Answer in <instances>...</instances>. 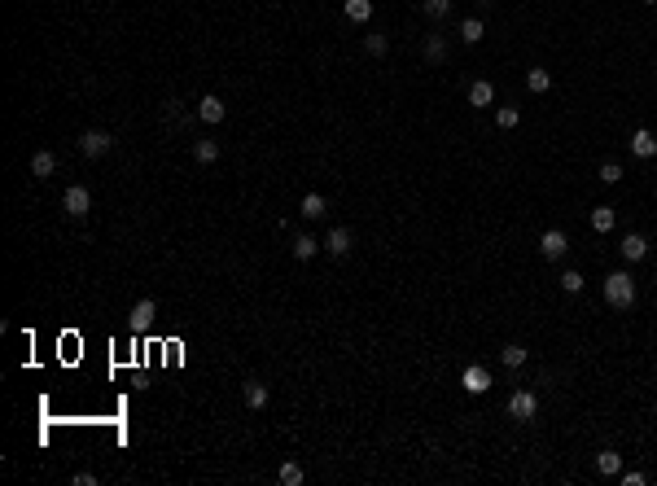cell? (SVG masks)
<instances>
[{
  "label": "cell",
  "mask_w": 657,
  "mask_h": 486,
  "mask_svg": "<svg viewBox=\"0 0 657 486\" xmlns=\"http://www.w3.org/2000/svg\"><path fill=\"white\" fill-rule=\"evenodd\" d=\"M605 302L627 311V307L636 302V276H631V272H609L605 276Z\"/></svg>",
  "instance_id": "obj_1"
},
{
  "label": "cell",
  "mask_w": 657,
  "mask_h": 486,
  "mask_svg": "<svg viewBox=\"0 0 657 486\" xmlns=\"http://www.w3.org/2000/svg\"><path fill=\"white\" fill-rule=\"evenodd\" d=\"M535 412H539V399H535L530 390H513L508 395V417L513 421H535Z\"/></svg>",
  "instance_id": "obj_2"
},
{
  "label": "cell",
  "mask_w": 657,
  "mask_h": 486,
  "mask_svg": "<svg viewBox=\"0 0 657 486\" xmlns=\"http://www.w3.org/2000/svg\"><path fill=\"white\" fill-rule=\"evenodd\" d=\"M62 206H66V215H70V219H83V215L92 210V193H88L83 184H70V188H66V197H62Z\"/></svg>",
  "instance_id": "obj_3"
},
{
  "label": "cell",
  "mask_w": 657,
  "mask_h": 486,
  "mask_svg": "<svg viewBox=\"0 0 657 486\" xmlns=\"http://www.w3.org/2000/svg\"><path fill=\"white\" fill-rule=\"evenodd\" d=\"M153 320H158V302H153V298H140L136 307H131V333H149Z\"/></svg>",
  "instance_id": "obj_4"
},
{
  "label": "cell",
  "mask_w": 657,
  "mask_h": 486,
  "mask_svg": "<svg viewBox=\"0 0 657 486\" xmlns=\"http://www.w3.org/2000/svg\"><path fill=\"white\" fill-rule=\"evenodd\" d=\"M566 250H570V241H566V232H561V228H548L539 236V254L552 258V263H557V258H566Z\"/></svg>",
  "instance_id": "obj_5"
},
{
  "label": "cell",
  "mask_w": 657,
  "mask_h": 486,
  "mask_svg": "<svg viewBox=\"0 0 657 486\" xmlns=\"http://www.w3.org/2000/svg\"><path fill=\"white\" fill-rule=\"evenodd\" d=\"M460 386L469 390V395H486V390H491V373H486L482 364H469V368L460 373Z\"/></svg>",
  "instance_id": "obj_6"
},
{
  "label": "cell",
  "mask_w": 657,
  "mask_h": 486,
  "mask_svg": "<svg viewBox=\"0 0 657 486\" xmlns=\"http://www.w3.org/2000/svg\"><path fill=\"white\" fill-rule=\"evenodd\" d=\"M110 145H114V140L105 132H83L79 136V153H83V158H101V153H110Z\"/></svg>",
  "instance_id": "obj_7"
},
{
  "label": "cell",
  "mask_w": 657,
  "mask_h": 486,
  "mask_svg": "<svg viewBox=\"0 0 657 486\" xmlns=\"http://www.w3.org/2000/svg\"><path fill=\"white\" fill-rule=\"evenodd\" d=\"M224 114H228V105L215 97V92H206V97L197 101V118H202V123H224Z\"/></svg>",
  "instance_id": "obj_8"
},
{
  "label": "cell",
  "mask_w": 657,
  "mask_h": 486,
  "mask_svg": "<svg viewBox=\"0 0 657 486\" xmlns=\"http://www.w3.org/2000/svg\"><path fill=\"white\" fill-rule=\"evenodd\" d=\"M618 250H623V258H627V263H640V258L649 254V241H644L640 232H627V236H623V245H618Z\"/></svg>",
  "instance_id": "obj_9"
},
{
  "label": "cell",
  "mask_w": 657,
  "mask_h": 486,
  "mask_svg": "<svg viewBox=\"0 0 657 486\" xmlns=\"http://www.w3.org/2000/svg\"><path fill=\"white\" fill-rule=\"evenodd\" d=\"M325 250H329L333 258H346V254H351V232H346V228H333V232L325 236Z\"/></svg>",
  "instance_id": "obj_10"
},
{
  "label": "cell",
  "mask_w": 657,
  "mask_h": 486,
  "mask_svg": "<svg viewBox=\"0 0 657 486\" xmlns=\"http://www.w3.org/2000/svg\"><path fill=\"white\" fill-rule=\"evenodd\" d=\"M631 153H636V158H653L657 153V136L649 132V127H640V132L631 136Z\"/></svg>",
  "instance_id": "obj_11"
},
{
  "label": "cell",
  "mask_w": 657,
  "mask_h": 486,
  "mask_svg": "<svg viewBox=\"0 0 657 486\" xmlns=\"http://www.w3.org/2000/svg\"><path fill=\"white\" fill-rule=\"evenodd\" d=\"M53 171H57V153L40 149V153H35V158H31V175H35V180H49Z\"/></svg>",
  "instance_id": "obj_12"
},
{
  "label": "cell",
  "mask_w": 657,
  "mask_h": 486,
  "mask_svg": "<svg viewBox=\"0 0 657 486\" xmlns=\"http://www.w3.org/2000/svg\"><path fill=\"white\" fill-rule=\"evenodd\" d=\"M246 403H250L255 412H263V408L272 403V390L263 386V382H246Z\"/></svg>",
  "instance_id": "obj_13"
},
{
  "label": "cell",
  "mask_w": 657,
  "mask_h": 486,
  "mask_svg": "<svg viewBox=\"0 0 657 486\" xmlns=\"http://www.w3.org/2000/svg\"><path fill=\"white\" fill-rule=\"evenodd\" d=\"M596 469H601L605 478H618V473H623V456L605 447V452H596Z\"/></svg>",
  "instance_id": "obj_14"
},
{
  "label": "cell",
  "mask_w": 657,
  "mask_h": 486,
  "mask_svg": "<svg viewBox=\"0 0 657 486\" xmlns=\"http://www.w3.org/2000/svg\"><path fill=\"white\" fill-rule=\"evenodd\" d=\"M342 14L351 22H368L373 18V0H342Z\"/></svg>",
  "instance_id": "obj_15"
},
{
  "label": "cell",
  "mask_w": 657,
  "mask_h": 486,
  "mask_svg": "<svg viewBox=\"0 0 657 486\" xmlns=\"http://www.w3.org/2000/svg\"><path fill=\"white\" fill-rule=\"evenodd\" d=\"M495 101V88L486 84V79H473L469 84V105H491Z\"/></svg>",
  "instance_id": "obj_16"
},
{
  "label": "cell",
  "mask_w": 657,
  "mask_h": 486,
  "mask_svg": "<svg viewBox=\"0 0 657 486\" xmlns=\"http://www.w3.org/2000/svg\"><path fill=\"white\" fill-rule=\"evenodd\" d=\"M277 478H281V486H303V482H307V473H303V465H294V460H285Z\"/></svg>",
  "instance_id": "obj_17"
},
{
  "label": "cell",
  "mask_w": 657,
  "mask_h": 486,
  "mask_svg": "<svg viewBox=\"0 0 657 486\" xmlns=\"http://www.w3.org/2000/svg\"><path fill=\"white\" fill-rule=\"evenodd\" d=\"M193 158L206 167V162H215L219 158V140H193Z\"/></svg>",
  "instance_id": "obj_18"
},
{
  "label": "cell",
  "mask_w": 657,
  "mask_h": 486,
  "mask_svg": "<svg viewBox=\"0 0 657 486\" xmlns=\"http://www.w3.org/2000/svg\"><path fill=\"white\" fill-rule=\"evenodd\" d=\"M526 88H530V92H548V88H552V75H548L543 66H530V75H526Z\"/></svg>",
  "instance_id": "obj_19"
},
{
  "label": "cell",
  "mask_w": 657,
  "mask_h": 486,
  "mask_svg": "<svg viewBox=\"0 0 657 486\" xmlns=\"http://www.w3.org/2000/svg\"><path fill=\"white\" fill-rule=\"evenodd\" d=\"M482 35H486V31H482V18H464V22H460V40H464V44H477Z\"/></svg>",
  "instance_id": "obj_20"
},
{
  "label": "cell",
  "mask_w": 657,
  "mask_h": 486,
  "mask_svg": "<svg viewBox=\"0 0 657 486\" xmlns=\"http://www.w3.org/2000/svg\"><path fill=\"white\" fill-rule=\"evenodd\" d=\"M298 210H303L307 219H320V215H325V197H320V193H303V206H298Z\"/></svg>",
  "instance_id": "obj_21"
},
{
  "label": "cell",
  "mask_w": 657,
  "mask_h": 486,
  "mask_svg": "<svg viewBox=\"0 0 657 486\" xmlns=\"http://www.w3.org/2000/svg\"><path fill=\"white\" fill-rule=\"evenodd\" d=\"M614 219H618L614 206H596V210H592V228H596V232H609V228H614Z\"/></svg>",
  "instance_id": "obj_22"
},
{
  "label": "cell",
  "mask_w": 657,
  "mask_h": 486,
  "mask_svg": "<svg viewBox=\"0 0 657 486\" xmlns=\"http://www.w3.org/2000/svg\"><path fill=\"white\" fill-rule=\"evenodd\" d=\"M316 254H320L316 236H298V241H294V258H303V263H307V258H316Z\"/></svg>",
  "instance_id": "obj_23"
},
{
  "label": "cell",
  "mask_w": 657,
  "mask_h": 486,
  "mask_svg": "<svg viewBox=\"0 0 657 486\" xmlns=\"http://www.w3.org/2000/svg\"><path fill=\"white\" fill-rule=\"evenodd\" d=\"M443 57H447L443 35H429V40H425V62H443Z\"/></svg>",
  "instance_id": "obj_24"
},
{
  "label": "cell",
  "mask_w": 657,
  "mask_h": 486,
  "mask_svg": "<svg viewBox=\"0 0 657 486\" xmlns=\"http://www.w3.org/2000/svg\"><path fill=\"white\" fill-rule=\"evenodd\" d=\"M495 123H499V127H504V132H513V127H517V123H521V110H517V105H504V110H499V114H495Z\"/></svg>",
  "instance_id": "obj_25"
},
{
  "label": "cell",
  "mask_w": 657,
  "mask_h": 486,
  "mask_svg": "<svg viewBox=\"0 0 657 486\" xmlns=\"http://www.w3.org/2000/svg\"><path fill=\"white\" fill-rule=\"evenodd\" d=\"M499 360H504L508 368H521V364H526V346H517V342H513V346L499 351Z\"/></svg>",
  "instance_id": "obj_26"
},
{
  "label": "cell",
  "mask_w": 657,
  "mask_h": 486,
  "mask_svg": "<svg viewBox=\"0 0 657 486\" xmlns=\"http://www.w3.org/2000/svg\"><path fill=\"white\" fill-rule=\"evenodd\" d=\"M421 9L429 18H447L451 14V0H421Z\"/></svg>",
  "instance_id": "obj_27"
},
{
  "label": "cell",
  "mask_w": 657,
  "mask_h": 486,
  "mask_svg": "<svg viewBox=\"0 0 657 486\" xmlns=\"http://www.w3.org/2000/svg\"><path fill=\"white\" fill-rule=\"evenodd\" d=\"M561 289H566V294H579V289H583V272H574V267L561 272Z\"/></svg>",
  "instance_id": "obj_28"
},
{
  "label": "cell",
  "mask_w": 657,
  "mask_h": 486,
  "mask_svg": "<svg viewBox=\"0 0 657 486\" xmlns=\"http://www.w3.org/2000/svg\"><path fill=\"white\" fill-rule=\"evenodd\" d=\"M364 49L373 53V57H381V53L390 49V40H386V35H364Z\"/></svg>",
  "instance_id": "obj_29"
},
{
  "label": "cell",
  "mask_w": 657,
  "mask_h": 486,
  "mask_svg": "<svg viewBox=\"0 0 657 486\" xmlns=\"http://www.w3.org/2000/svg\"><path fill=\"white\" fill-rule=\"evenodd\" d=\"M601 180L605 184H618V180H623V167H618V162H601Z\"/></svg>",
  "instance_id": "obj_30"
},
{
  "label": "cell",
  "mask_w": 657,
  "mask_h": 486,
  "mask_svg": "<svg viewBox=\"0 0 657 486\" xmlns=\"http://www.w3.org/2000/svg\"><path fill=\"white\" fill-rule=\"evenodd\" d=\"M649 478H644V473H623V486H644Z\"/></svg>",
  "instance_id": "obj_31"
},
{
  "label": "cell",
  "mask_w": 657,
  "mask_h": 486,
  "mask_svg": "<svg viewBox=\"0 0 657 486\" xmlns=\"http://www.w3.org/2000/svg\"><path fill=\"white\" fill-rule=\"evenodd\" d=\"M644 5H657V0H644Z\"/></svg>",
  "instance_id": "obj_32"
}]
</instances>
